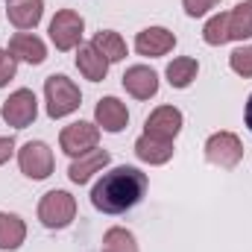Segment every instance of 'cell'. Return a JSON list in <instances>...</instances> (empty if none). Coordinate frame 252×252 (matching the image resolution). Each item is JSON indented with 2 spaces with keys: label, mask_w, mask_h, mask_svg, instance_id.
I'll list each match as a JSON object with an SVG mask.
<instances>
[{
  "label": "cell",
  "mask_w": 252,
  "mask_h": 252,
  "mask_svg": "<svg viewBox=\"0 0 252 252\" xmlns=\"http://www.w3.org/2000/svg\"><path fill=\"white\" fill-rule=\"evenodd\" d=\"M94 124L100 126V129H106V132H112V135L124 132L126 124H129V109H126V103H121L118 97H103V100H97V106H94Z\"/></svg>",
  "instance_id": "4fadbf2b"
},
{
  "label": "cell",
  "mask_w": 252,
  "mask_h": 252,
  "mask_svg": "<svg viewBox=\"0 0 252 252\" xmlns=\"http://www.w3.org/2000/svg\"><path fill=\"white\" fill-rule=\"evenodd\" d=\"M91 44L109 59V64H115V62H124L126 59V41H124V35L121 32H115V30H100L94 38H91Z\"/></svg>",
  "instance_id": "ffe728a7"
},
{
  "label": "cell",
  "mask_w": 252,
  "mask_h": 252,
  "mask_svg": "<svg viewBox=\"0 0 252 252\" xmlns=\"http://www.w3.org/2000/svg\"><path fill=\"white\" fill-rule=\"evenodd\" d=\"M24 241H27V223L12 211H0V250L15 252L21 250Z\"/></svg>",
  "instance_id": "ac0fdd59"
},
{
  "label": "cell",
  "mask_w": 252,
  "mask_h": 252,
  "mask_svg": "<svg viewBox=\"0 0 252 252\" xmlns=\"http://www.w3.org/2000/svg\"><path fill=\"white\" fill-rule=\"evenodd\" d=\"M196 73H199V62L193 56H179L167 64V82H170V88H179V91L188 88L196 79Z\"/></svg>",
  "instance_id": "44dd1931"
},
{
  "label": "cell",
  "mask_w": 252,
  "mask_h": 252,
  "mask_svg": "<svg viewBox=\"0 0 252 252\" xmlns=\"http://www.w3.org/2000/svg\"><path fill=\"white\" fill-rule=\"evenodd\" d=\"M176 47V35L167 30V27H147L135 35V50L138 56H150V59H158V56H167L170 50Z\"/></svg>",
  "instance_id": "30bf717a"
},
{
  "label": "cell",
  "mask_w": 252,
  "mask_h": 252,
  "mask_svg": "<svg viewBox=\"0 0 252 252\" xmlns=\"http://www.w3.org/2000/svg\"><path fill=\"white\" fill-rule=\"evenodd\" d=\"M6 3H15V0H6Z\"/></svg>",
  "instance_id": "f1b7e54d"
},
{
  "label": "cell",
  "mask_w": 252,
  "mask_h": 252,
  "mask_svg": "<svg viewBox=\"0 0 252 252\" xmlns=\"http://www.w3.org/2000/svg\"><path fill=\"white\" fill-rule=\"evenodd\" d=\"M76 217V199L67 190H47L38 202V220L47 229H67Z\"/></svg>",
  "instance_id": "3957f363"
},
{
  "label": "cell",
  "mask_w": 252,
  "mask_h": 252,
  "mask_svg": "<svg viewBox=\"0 0 252 252\" xmlns=\"http://www.w3.org/2000/svg\"><path fill=\"white\" fill-rule=\"evenodd\" d=\"M18 62L27 64H41L47 59V44L35 35V32H15L9 38V47H6Z\"/></svg>",
  "instance_id": "5bb4252c"
},
{
  "label": "cell",
  "mask_w": 252,
  "mask_h": 252,
  "mask_svg": "<svg viewBox=\"0 0 252 252\" xmlns=\"http://www.w3.org/2000/svg\"><path fill=\"white\" fill-rule=\"evenodd\" d=\"M202 41L211 44V47H220L229 41V12H217L214 18L205 21L202 27Z\"/></svg>",
  "instance_id": "603a6c76"
},
{
  "label": "cell",
  "mask_w": 252,
  "mask_h": 252,
  "mask_svg": "<svg viewBox=\"0 0 252 252\" xmlns=\"http://www.w3.org/2000/svg\"><path fill=\"white\" fill-rule=\"evenodd\" d=\"M205 158L208 164L220 167V170H235L244 158V144L235 132H214L208 141H205Z\"/></svg>",
  "instance_id": "277c9868"
},
{
  "label": "cell",
  "mask_w": 252,
  "mask_h": 252,
  "mask_svg": "<svg viewBox=\"0 0 252 252\" xmlns=\"http://www.w3.org/2000/svg\"><path fill=\"white\" fill-rule=\"evenodd\" d=\"M147 185L150 182H147L144 170H138L132 164L112 167V170L100 173L97 185L91 188V205L103 214H124L144 199Z\"/></svg>",
  "instance_id": "6da1fadb"
},
{
  "label": "cell",
  "mask_w": 252,
  "mask_h": 252,
  "mask_svg": "<svg viewBox=\"0 0 252 252\" xmlns=\"http://www.w3.org/2000/svg\"><path fill=\"white\" fill-rule=\"evenodd\" d=\"M229 67H232L238 76H244V79H252V44L232 50V56H229Z\"/></svg>",
  "instance_id": "cb8c5ba5"
},
{
  "label": "cell",
  "mask_w": 252,
  "mask_h": 252,
  "mask_svg": "<svg viewBox=\"0 0 252 252\" xmlns=\"http://www.w3.org/2000/svg\"><path fill=\"white\" fill-rule=\"evenodd\" d=\"M112 161V156H109V150H88V153H82V156H76L73 161H70V167H67V179L73 182V185H88L97 173H103V167Z\"/></svg>",
  "instance_id": "8fae6325"
},
{
  "label": "cell",
  "mask_w": 252,
  "mask_h": 252,
  "mask_svg": "<svg viewBox=\"0 0 252 252\" xmlns=\"http://www.w3.org/2000/svg\"><path fill=\"white\" fill-rule=\"evenodd\" d=\"M121 82H124L126 94H132L135 100H150V97L158 94V73L150 64H132V67H126Z\"/></svg>",
  "instance_id": "7c38bea8"
},
{
  "label": "cell",
  "mask_w": 252,
  "mask_h": 252,
  "mask_svg": "<svg viewBox=\"0 0 252 252\" xmlns=\"http://www.w3.org/2000/svg\"><path fill=\"white\" fill-rule=\"evenodd\" d=\"M182 124H185V118L176 106H158L144 121V135H153L161 141H176V135L182 132Z\"/></svg>",
  "instance_id": "9c48e42d"
},
{
  "label": "cell",
  "mask_w": 252,
  "mask_h": 252,
  "mask_svg": "<svg viewBox=\"0 0 252 252\" xmlns=\"http://www.w3.org/2000/svg\"><path fill=\"white\" fill-rule=\"evenodd\" d=\"M12 153H15V138H9V135H0V167L12 158Z\"/></svg>",
  "instance_id": "4316f807"
},
{
  "label": "cell",
  "mask_w": 252,
  "mask_h": 252,
  "mask_svg": "<svg viewBox=\"0 0 252 252\" xmlns=\"http://www.w3.org/2000/svg\"><path fill=\"white\" fill-rule=\"evenodd\" d=\"M244 121H247V126H250V132H252V94H250V100H247V109H244Z\"/></svg>",
  "instance_id": "83f0119b"
},
{
  "label": "cell",
  "mask_w": 252,
  "mask_h": 252,
  "mask_svg": "<svg viewBox=\"0 0 252 252\" xmlns=\"http://www.w3.org/2000/svg\"><path fill=\"white\" fill-rule=\"evenodd\" d=\"M135 156L144 161V164H167L173 158V141H161V138H153V135H141L135 141Z\"/></svg>",
  "instance_id": "e0dca14e"
},
{
  "label": "cell",
  "mask_w": 252,
  "mask_h": 252,
  "mask_svg": "<svg viewBox=\"0 0 252 252\" xmlns=\"http://www.w3.org/2000/svg\"><path fill=\"white\" fill-rule=\"evenodd\" d=\"M82 32H85V18L73 9H59L50 21V41L62 53L76 50L82 44Z\"/></svg>",
  "instance_id": "5b68a950"
},
{
  "label": "cell",
  "mask_w": 252,
  "mask_h": 252,
  "mask_svg": "<svg viewBox=\"0 0 252 252\" xmlns=\"http://www.w3.org/2000/svg\"><path fill=\"white\" fill-rule=\"evenodd\" d=\"M3 121L15 129H27L30 124H35L38 118V100L30 88H18L9 94V100H3V109H0Z\"/></svg>",
  "instance_id": "52a82bcc"
},
{
  "label": "cell",
  "mask_w": 252,
  "mask_h": 252,
  "mask_svg": "<svg viewBox=\"0 0 252 252\" xmlns=\"http://www.w3.org/2000/svg\"><path fill=\"white\" fill-rule=\"evenodd\" d=\"M252 38V3L244 0L235 9H229V41H247Z\"/></svg>",
  "instance_id": "d6986e66"
},
{
  "label": "cell",
  "mask_w": 252,
  "mask_h": 252,
  "mask_svg": "<svg viewBox=\"0 0 252 252\" xmlns=\"http://www.w3.org/2000/svg\"><path fill=\"white\" fill-rule=\"evenodd\" d=\"M100 252H138V241L135 235L124 229V226H112L106 235H103V247Z\"/></svg>",
  "instance_id": "7402d4cb"
},
{
  "label": "cell",
  "mask_w": 252,
  "mask_h": 252,
  "mask_svg": "<svg viewBox=\"0 0 252 252\" xmlns=\"http://www.w3.org/2000/svg\"><path fill=\"white\" fill-rule=\"evenodd\" d=\"M217 3H220V0H182V6H185V12H188L190 18H202V15H208Z\"/></svg>",
  "instance_id": "484cf974"
},
{
  "label": "cell",
  "mask_w": 252,
  "mask_h": 252,
  "mask_svg": "<svg viewBox=\"0 0 252 252\" xmlns=\"http://www.w3.org/2000/svg\"><path fill=\"white\" fill-rule=\"evenodd\" d=\"M53 150L44 144V141H27L21 150H18V167L27 179L32 182H41L53 173Z\"/></svg>",
  "instance_id": "8992f818"
},
{
  "label": "cell",
  "mask_w": 252,
  "mask_h": 252,
  "mask_svg": "<svg viewBox=\"0 0 252 252\" xmlns=\"http://www.w3.org/2000/svg\"><path fill=\"white\" fill-rule=\"evenodd\" d=\"M15 73H18V59L6 47H0V88L9 85V79H15Z\"/></svg>",
  "instance_id": "d4e9b609"
},
{
  "label": "cell",
  "mask_w": 252,
  "mask_h": 252,
  "mask_svg": "<svg viewBox=\"0 0 252 252\" xmlns=\"http://www.w3.org/2000/svg\"><path fill=\"white\" fill-rule=\"evenodd\" d=\"M250 3H252V0H250Z\"/></svg>",
  "instance_id": "f546056e"
},
{
  "label": "cell",
  "mask_w": 252,
  "mask_h": 252,
  "mask_svg": "<svg viewBox=\"0 0 252 252\" xmlns=\"http://www.w3.org/2000/svg\"><path fill=\"white\" fill-rule=\"evenodd\" d=\"M76 67L85 79L91 82H103L109 76V59L88 41V44H79L76 47Z\"/></svg>",
  "instance_id": "2e32d148"
},
{
  "label": "cell",
  "mask_w": 252,
  "mask_h": 252,
  "mask_svg": "<svg viewBox=\"0 0 252 252\" xmlns=\"http://www.w3.org/2000/svg\"><path fill=\"white\" fill-rule=\"evenodd\" d=\"M100 141V126L97 124H88V121H76V124H67L59 135V147H62L64 156L76 158L88 150H94Z\"/></svg>",
  "instance_id": "ba28073f"
},
{
  "label": "cell",
  "mask_w": 252,
  "mask_h": 252,
  "mask_svg": "<svg viewBox=\"0 0 252 252\" xmlns=\"http://www.w3.org/2000/svg\"><path fill=\"white\" fill-rule=\"evenodd\" d=\"M44 103H47V115L53 121H59V118L73 115L82 106V91L64 73H53L44 79Z\"/></svg>",
  "instance_id": "7a4b0ae2"
},
{
  "label": "cell",
  "mask_w": 252,
  "mask_h": 252,
  "mask_svg": "<svg viewBox=\"0 0 252 252\" xmlns=\"http://www.w3.org/2000/svg\"><path fill=\"white\" fill-rule=\"evenodd\" d=\"M6 18L15 30L27 32V30H35L44 18V0H15L9 3L6 9Z\"/></svg>",
  "instance_id": "9a60e30c"
}]
</instances>
